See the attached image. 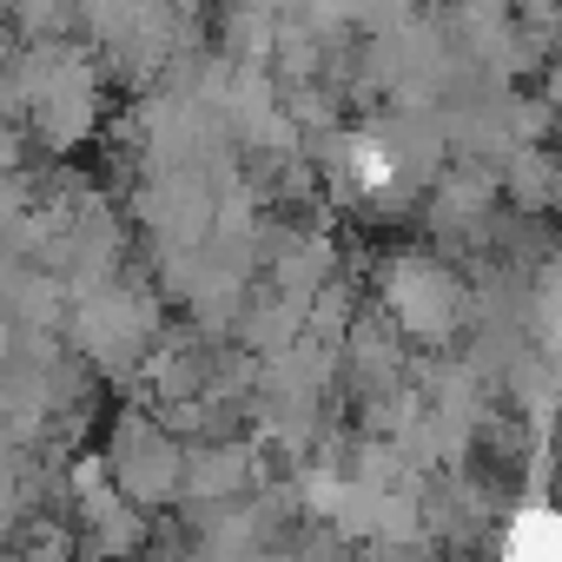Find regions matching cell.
I'll return each mask as SVG.
<instances>
[{
    "label": "cell",
    "mask_w": 562,
    "mask_h": 562,
    "mask_svg": "<svg viewBox=\"0 0 562 562\" xmlns=\"http://www.w3.org/2000/svg\"><path fill=\"white\" fill-rule=\"evenodd\" d=\"M516 562H562V522H542V529H529Z\"/></svg>",
    "instance_id": "cell-1"
}]
</instances>
